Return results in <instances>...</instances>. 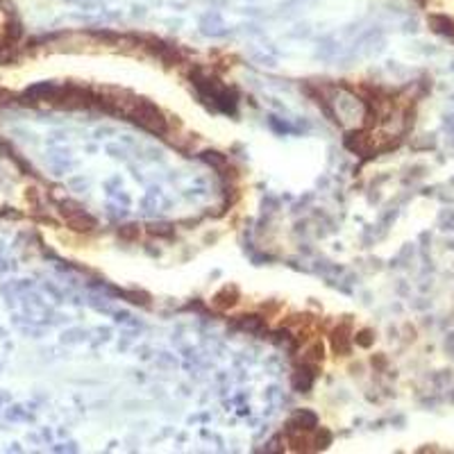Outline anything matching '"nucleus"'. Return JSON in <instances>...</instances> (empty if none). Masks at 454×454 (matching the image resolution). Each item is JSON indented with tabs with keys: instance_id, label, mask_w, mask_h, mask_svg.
I'll return each mask as SVG.
<instances>
[{
	"instance_id": "1",
	"label": "nucleus",
	"mask_w": 454,
	"mask_h": 454,
	"mask_svg": "<svg viewBox=\"0 0 454 454\" xmlns=\"http://www.w3.org/2000/svg\"><path fill=\"white\" fill-rule=\"evenodd\" d=\"M62 214L66 218V223L73 227V229H78V232H91L93 227H96V218L91 214H87L80 205L75 202H62Z\"/></svg>"
},
{
	"instance_id": "2",
	"label": "nucleus",
	"mask_w": 454,
	"mask_h": 454,
	"mask_svg": "<svg viewBox=\"0 0 454 454\" xmlns=\"http://www.w3.org/2000/svg\"><path fill=\"white\" fill-rule=\"evenodd\" d=\"M289 429H298V432H314L318 429V416L309 409H302V411L293 413L289 420Z\"/></svg>"
},
{
	"instance_id": "3",
	"label": "nucleus",
	"mask_w": 454,
	"mask_h": 454,
	"mask_svg": "<svg viewBox=\"0 0 454 454\" xmlns=\"http://www.w3.org/2000/svg\"><path fill=\"white\" fill-rule=\"evenodd\" d=\"M332 343H334V350L340 352V354H345L352 345V336H350V325H340L334 330V336H332Z\"/></svg>"
},
{
	"instance_id": "4",
	"label": "nucleus",
	"mask_w": 454,
	"mask_h": 454,
	"mask_svg": "<svg viewBox=\"0 0 454 454\" xmlns=\"http://www.w3.org/2000/svg\"><path fill=\"white\" fill-rule=\"evenodd\" d=\"M238 327L250 330V332H261L263 330V318H259V316H241Z\"/></svg>"
},
{
	"instance_id": "5",
	"label": "nucleus",
	"mask_w": 454,
	"mask_h": 454,
	"mask_svg": "<svg viewBox=\"0 0 454 454\" xmlns=\"http://www.w3.org/2000/svg\"><path fill=\"white\" fill-rule=\"evenodd\" d=\"M368 336H370V332H361V334H359V339H356V340H359V343H361V345L366 347V345H370V339H368Z\"/></svg>"
}]
</instances>
